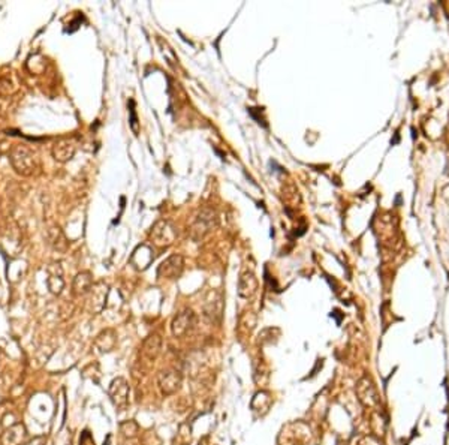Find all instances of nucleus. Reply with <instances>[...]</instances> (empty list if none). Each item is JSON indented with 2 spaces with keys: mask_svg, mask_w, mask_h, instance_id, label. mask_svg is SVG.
Returning <instances> with one entry per match:
<instances>
[{
  "mask_svg": "<svg viewBox=\"0 0 449 445\" xmlns=\"http://www.w3.org/2000/svg\"><path fill=\"white\" fill-rule=\"evenodd\" d=\"M26 436V429L22 424H15L9 427L0 438L2 445H20Z\"/></svg>",
  "mask_w": 449,
  "mask_h": 445,
  "instance_id": "ddd939ff",
  "label": "nucleus"
},
{
  "mask_svg": "<svg viewBox=\"0 0 449 445\" xmlns=\"http://www.w3.org/2000/svg\"><path fill=\"white\" fill-rule=\"evenodd\" d=\"M110 397L118 409H124L129 403V385L124 378L114 379L110 385Z\"/></svg>",
  "mask_w": 449,
  "mask_h": 445,
  "instance_id": "6e6552de",
  "label": "nucleus"
},
{
  "mask_svg": "<svg viewBox=\"0 0 449 445\" xmlns=\"http://www.w3.org/2000/svg\"><path fill=\"white\" fill-rule=\"evenodd\" d=\"M184 270V260L181 255H171L168 256L157 270L159 277L165 279H179Z\"/></svg>",
  "mask_w": 449,
  "mask_h": 445,
  "instance_id": "423d86ee",
  "label": "nucleus"
},
{
  "mask_svg": "<svg viewBox=\"0 0 449 445\" xmlns=\"http://www.w3.org/2000/svg\"><path fill=\"white\" fill-rule=\"evenodd\" d=\"M176 229L168 221H159L152 228V240L156 246H169L176 240Z\"/></svg>",
  "mask_w": 449,
  "mask_h": 445,
  "instance_id": "20e7f679",
  "label": "nucleus"
},
{
  "mask_svg": "<svg viewBox=\"0 0 449 445\" xmlns=\"http://www.w3.org/2000/svg\"><path fill=\"white\" fill-rule=\"evenodd\" d=\"M121 432L124 433V436H131L134 438L135 435L138 433V424L135 421H128V423L121 424Z\"/></svg>",
  "mask_w": 449,
  "mask_h": 445,
  "instance_id": "f3484780",
  "label": "nucleus"
},
{
  "mask_svg": "<svg viewBox=\"0 0 449 445\" xmlns=\"http://www.w3.org/2000/svg\"><path fill=\"white\" fill-rule=\"evenodd\" d=\"M358 445H379V441L375 436H365Z\"/></svg>",
  "mask_w": 449,
  "mask_h": 445,
  "instance_id": "aec40b11",
  "label": "nucleus"
},
{
  "mask_svg": "<svg viewBox=\"0 0 449 445\" xmlns=\"http://www.w3.org/2000/svg\"><path fill=\"white\" fill-rule=\"evenodd\" d=\"M204 311H205V315L210 316L213 321H219L222 318L223 303H222V297L219 292H216V291L210 292V297L205 300Z\"/></svg>",
  "mask_w": 449,
  "mask_h": 445,
  "instance_id": "9d476101",
  "label": "nucleus"
},
{
  "mask_svg": "<svg viewBox=\"0 0 449 445\" xmlns=\"http://www.w3.org/2000/svg\"><path fill=\"white\" fill-rule=\"evenodd\" d=\"M217 226V215L213 208H204L196 216L195 222L190 228V237L195 242L202 240L210 231H213Z\"/></svg>",
  "mask_w": 449,
  "mask_h": 445,
  "instance_id": "f03ea898",
  "label": "nucleus"
},
{
  "mask_svg": "<svg viewBox=\"0 0 449 445\" xmlns=\"http://www.w3.org/2000/svg\"><path fill=\"white\" fill-rule=\"evenodd\" d=\"M45 444V436H38L35 439H32L27 445H44Z\"/></svg>",
  "mask_w": 449,
  "mask_h": 445,
  "instance_id": "412c9836",
  "label": "nucleus"
},
{
  "mask_svg": "<svg viewBox=\"0 0 449 445\" xmlns=\"http://www.w3.org/2000/svg\"><path fill=\"white\" fill-rule=\"evenodd\" d=\"M96 343H101V345H97V346L101 348V351H111L112 348H114V345H115V337H114V333L110 332V330L105 332V333H102L99 337H97Z\"/></svg>",
  "mask_w": 449,
  "mask_h": 445,
  "instance_id": "dca6fc26",
  "label": "nucleus"
},
{
  "mask_svg": "<svg viewBox=\"0 0 449 445\" xmlns=\"http://www.w3.org/2000/svg\"><path fill=\"white\" fill-rule=\"evenodd\" d=\"M160 348H162V339L159 334H150L145 340H144V345H142V356L145 357L148 361H153L156 360L159 353H160Z\"/></svg>",
  "mask_w": 449,
  "mask_h": 445,
  "instance_id": "f8f14e48",
  "label": "nucleus"
},
{
  "mask_svg": "<svg viewBox=\"0 0 449 445\" xmlns=\"http://www.w3.org/2000/svg\"><path fill=\"white\" fill-rule=\"evenodd\" d=\"M11 163L14 170L21 176H32L36 170V159L30 149L17 146L11 153Z\"/></svg>",
  "mask_w": 449,
  "mask_h": 445,
  "instance_id": "f257e3e1",
  "label": "nucleus"
},
{
  "mask_svg": "<svg viewBox=\"0 0 449 445\" xmlns=\"http://www.w3.org/2000/svg\"><path fill=\"white\" fill-rule=\"evenodd\" d=\"M157 381H159V387H160L162 393L166 396L176 394L181 387V375L176 369H166V370L160 372Z\"/></svg>",
  "mask_w": 449,
  "mask_h": 445,
  "instance_id": "0eeeda50",
  "label": "nucleus"
},
{
  "mask_svg": "<svg viewBox=\"0 0 449 445\" xmlns=\"http://www.w3.org/2000/svg\"><path fill=\"white\" fill-rule=\"evenodd\" d=\"M258 292V277L253 271H246L238 280V295L243 298H252Z\"/></svg>",
  "mask_w": 449,
  "mask_h": 445,
  "instance_id": "1a4fd4ad",
  "label": "nucleus"
},
{
  "mask_svg": "<svg viewBox=\"0 0 449 445\" xmlns=\"http://www.w3.org/2000/svg\"><path fill=\"white\" fill-rule=\"evenodd\" d=\"M357 396H358L359 402L364 405V406H368V408H376L379 406V394H378V390L373 384V381L367 377L361 378L357 384Z\"/></svg>",
  "mask_w": 449,
  "mask_h": 445,
  "instance_id": "7ed1b4c3",
  "label": "nucleus"
},
{
  "mask_svg": "<svg viewBox=\"0 0 449 445\" xmlns=\"http://www.w3.org/2000/svg\"><path fill=\"white\" fill-rule=\"evenodd\" d=\"M256 327V315L253 312H244L238 322V332L241 334H250Z\"/></svg>",
  "mask_w": 449,
  "mask_h": 445,
  "instance_id": "2eb2a0df",
  "label": "nucleus"
},
{
  "mask_svg": "<svg viewBox=\"0 0 449 445\" xmlns=\"http://www.w3.org/2000/svg\"><path fill=\"white\" fill-rule=\"evenodd\" d=\"M75 155V143L72 139H59L53 147V156L59 162H67Z\"/></svg>",
  "mask_w": 449,
  "mask_h": 445,
  "instance_id": "9b49d317",
  "label": "nucleus"
},
{
  "mask_svg": "<svg viewBox=\"0 0 449 445\" xmlns=\"http://www.w3.org/2000/svg\"><path fill=\"white\" fill-rule=\"evenodd\" d=\"M131 126H132L134 132L136 134L138 132V117H136V112H135L134 108H131Z\"/></svg>",
  "mask_w": 449,
  "mask_h": 445,
  "instance_id": "a211bd4d",
  "label": "nucleus"
},
{
  "mask_svg": "<svg viewBox=\"0 0 449 445\" xmlns=\"http://www.w3.org/2000/svg\"><path fill=\"white\" fill-rule=\"evenodd\" d=\"M91 284H93V280H91V274L89 271L80 273L73 280V292H75V295L87 294L91 290Z\"/></svg>",
  "mask_w": 449,
  "mask_h": 445,
  "instance_id": "4468645a",
  "label": "nucleus"
},
{
  "mask_svg": "<svg viewBox=\"0 0 449 445\" xmlns=\"http://www.w3.org/2000/svg\"><path fill=\"white\" fill-rule=\"evenodd\" d=\"M80 445H94V442H93V439H91L89 432H84V433H83V436H81V439H80Z\"/></svg>",
  "mask_w": 449,
  "mask_h": 445,
  "instance_id": "6ab92c4d",
  "label": "nucleus"
},
{
  "mask_svg": "<svg viewBox=\"0 0 449 445\" xmlns=\"http://www.w3.org/2000/svg\"><path fill=\"white\" fill-rule=\"evenodd\" d=\"M196 322V316L192 309H183L181 312H179L176 315V318L172 319V324H171V330H172V334L176 337H181L186 333H189L193 325Z\"/></svg>",
  "mask_w": 449,
  "mask_h": 445,
  "instance_id": "39448f33",
  "label": "nucleus"
}]
</instances>
